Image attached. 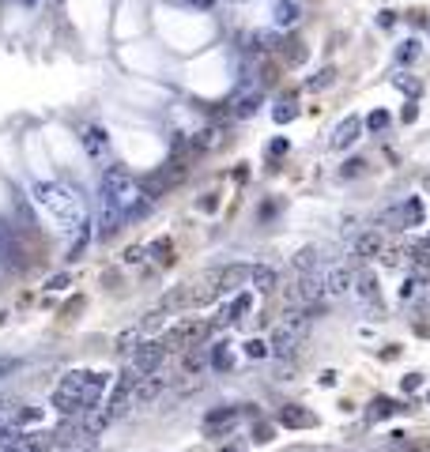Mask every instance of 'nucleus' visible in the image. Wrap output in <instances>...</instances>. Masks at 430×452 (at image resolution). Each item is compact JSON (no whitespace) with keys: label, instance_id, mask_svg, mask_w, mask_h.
Masks as SVG:
<instances>
[{"label":"nucleus","instance_id":"f257e3e1","mask_svg":"<svg viewBox=\"0 0 430 452\" xmlns=\"http://www.w3.org/2000/svg\"><path fill=\"white\" fill-rule=\"evenodd\" d=\"M34 196V207L42 215H50L53 223H61L65 230H79L87 223V204H83V192L72 189L68 181H38L30 189Z\"/></svg>","mask_w":430,"mask_h":452},{"label":"nucleus","instance_id":"f03ea898","mask_svg":"<svg viewBox=\"0 0 430 452\" xmlns=\"http://www.w3.org/2000/svg\"><path fill=\"white\" fill-rule=\"evenodd\" d=\"M99 196L106 200V204H114L117 212L125 215V219H136V215L143 212V192H140V181L129 174L125 166H110L106 174H102V189Z\"/></svg>","mask_w":430,"mask_h":452},{"label":"nucleus","instance_id":"7ed1b4c3","mask_svg":"<svg viewBox=\"0 0 430 452\" xmlns=\"http://www.w3.org/2000/svg\"><path fill=\"white\" fill-rule=\"evenodd\" d=\"M136 389H140V373H136V369H125V373L117 377L110 400L102 403V407H106V415H110V422H117V418L129 415V407L136 403Z\"/></svg>","mask_w":430,"mask_h":452},{"label":"nucleus","instance_id":"20e7f679","mask_svg":"<svg viewBox=\"0 0 430 452\" xmlns=\"http://www.w3.org/2000/svg\"><path fill=\"white\" fill-rule=\"evenodd\" d=\"M83 381H87V373L83 369H76V373H68L65 381L57 384V392H53V407H57L61 415H83Z\"/></svg>","mask_w":430,"mask_h":452},{"label":"nucleus","instance_id":"39448f33","mask_svg":"<svg viewBox=\"0 0 430 452\" xmlns=\"http://www.w3.org/2000/svg\"><path fill=\"white\" fill-rule=\"evenodd\" d=\"M212 332V325L208 320H201V317H185V320H178V325L166 332L163 343L166 347H174V351H181V347H201L204 339H208Z\"/></svg>","mask_w":430,"mask_h":452},{"label":"nucleus","instance_id":"423d86ee","mask_svg":"<svg viewBox=\"0 0 430 452\" xmlns=\"http://www.w3.org/2000/svg\"><path fill=\"white\" fill-rule=\"evenodd\" d=\"M321 298H325L321 276H302L291 290H287V305H298V309H309V313L321 309Z\"/></svg>","mask_w":430,"mask_h":452},{"label":"nucleus","instance_id":"0eeeda50","mask_svg":"<svg viewBox=\"0 0 430 452\" xmlns=\"http://www.w3.org/2000/svg\"><path fill=\"white\" fill-rule=\"evenodd\" d=\"M166 358V343H155V339H140V347L132 351V369H136L140 377L155 373L158 366H163Z\"/></svg>","mask_w":430,"mask_h":452},{"label":"nucleus","instance_id":"6e6552de","mask_svg":"<svg viewBox=\"0 0 430 452\" xmlns=\"http://www.w3.org/2000/svg\"><path fill=\"white\" fill-rule=\"evenodd\" d=\"M351 282H355V276H351L347 268H340V264H329V268H321V287H325V294H329V298L347 294V290H351Z\"/></svg>","mask_w":430,"mask_h":452},{"label":"nucleus","instance_id":"1a4fd4ad","mask_svg":"<svg viewBox=\"0 0 430 452\" xmlns=\"http://www.w3.org/2000/svg\"><path fill=\"white\" fill-rule=\"evenodd\" d=\"M358 136H362V121H358V117H344L336 128H332L329 147H332V151H347V147L358 140Z\"/></svg>","mask_w":430,"mask_h":452},{"label":"nucleus","instance_id":"9d476101","mask_svg":"<svg viewBox=\"0 0 430 452\" xmlns=\"http://www.w3.org/2000/svg\"><path fill=\"white\" fill-rule=\"evenodd\" d=\"M280 426H287V430H314L317 415L306 411V407H298V403H283L280 407Z\"/></svg>","mask_w":430,"mask_h":452},{"label":"nucleus","instance_id":"9b49d317","mask_svg":"<svg viewBox=\"0 0 430 452\" xmlns=\"http://www.w3.org/2000/svg\"><path fill=\"white\" fill-rule=\"evenodd\" d=\"M83 151H87V158H106L110 155V136H106V128L102 125H87L83 128Z\"/></svg>","mask_w":430,"mask_h":452},{"label":"nucleus","instance_id":"f8f14e48","mask_svg":"<svg viewBox=\"0 0 430 452\" xmlns=\"http://www.w3.org/2000/svg\"><path fill=\"white\" fill-rule=\"evenodd\" d=\"M381 230H366V234H358L355 238V245H351V260H373V256H381Z\"/></svg>","mask_w":430,"mask_h":452},{"label":"nucleus","instance_id":"ddd939ff","mask_svg":"<svg viewBox=\"0 0 430 452\" xmlns=\"http://www.w3.org/2000/svg\"><path fill=\"white\" fill-rule=\"evenodd\" d=\"M253 309V294L249 290H242V294H234V302L227 305V309L219 313V320H215V328H227V325H238V320L245 317V313Z\"/></svg>","mask_w":430,"mask_h":452},{"label":"nucleus","instance_id":"4468645a","mask_svg":"<svg viewBox=\"0 0 430 452\" xmlns=\"http://www.w3.org/2000/svg\"><path fill=\"white\" fill-rule=\"evenodd\" d=\"M268 343H272V354L276 358H291V354H298V347H302V336H294L291 328H276V336L268 339Z\"/></svg>","mask_w":430,"mask_h":452},{"label":"nucleus","instance_id":"2eb2a0df","mask_svg":"<svg viewBox=\"0 0 430 452\" xmlns=\"http://www.w3.org/2000/svg\"><path fill=\"white\" fill-rule=\"evenodd\" d=\"M351 290H355L358 298H362L366 305H378V298H381V290H378V276H373L370 268H362V271H358L355 282H351Z\"/></svg>","mask_w":430,"mask_h":452},{"label":"nucleus","instance_id":"dca6fc26","mask_svg":"<svg viewBox=\"0 0 430 452\" xmlns=\"http://www.w3.org/2000/svg\"><path fill=\"white\" fill-rule=\"evenodd\" d=\"M283 328H291L294 336L306 339V336H309V328H314V313H309V309H298V305H287V313H283Z\"/></svg>","mask_w":430,"mask_h":452},{"label":"nucleus","instance_id":"f3484780","mask_svg":"<svg viewBox=\"0 0 430 452\" xmlns=\"http://www.w3.org/2000/svg\"><path fill=\"white\" fill-rule=\"evenodd\" d=\"M219 143H223V128H219V125H208V128H201V132H193V140H189V151L204 155V151L219 147Z\"/></svg>","mask_w":430,"mask_h":452},{"label":"nucleus","instance_id":"a211bd4d","mask_svg":"<svg viewBox=\"0 0 430 452\" xmlns=\"http://www.w3.org/2000/svg\"><path fill=\"white\" fill-rule=\"evenodd\" d=\"M106 384H110L106 373H87V381H83V411H87V407H99Z\"/></svg>","mask_w":430,"mask_h":452},{"label":"nucleus","instance_id":"6ab92c4d","mask_svg":"<svg viewBox=\"0 0 430 452\" xmlns=\"http://www.w3.org/2000/svg\"><path fill=\"white\" fill-rule=\"evenodd\" d=\"M249 282L260 294H272V290L280 287V276H276V268H268V264H257V268L249 271Z\"/></svg>","mask_w":430,"mask_h":452},{"label":"nucleus","instance_id":"aec40b11","mask_svg":"<svg viewBox=\"0 0 430 452\" xmlns=\"http://www.w3.org/2000/svg\"><path fill=\"white\" fill-rule=\"evenodd\" d=\"M234 418H238V407H215L204 415V430L215 433V430H223V426H234Z\"/></svg>","mask_w":430,"mask_h":452},{"label":"nucleus","instance_id":"412c9836","mask_svg":"<svg viewBox=\"0 0 430 452\" xmlns=\"http://www.w3.org/2000/svg\"><path fill=\"white\" fill-rule=\"evenodd\" d=\"M298 19H302L298 0H276V23H280V27H294Z\"/></svg>","mask_w":430,"mask_h":452},{"label":"nucleus","instance_id":"4be33fe9","mask_svg":"<svg viewBox=\"0 0 430 452\" xmlns=\"http://www.w3.org/2000/svg\"><path fill=\"white\" fill-rule=\"evenodd\" d=\"M400 212H404V230H411V226H423V200H419V196H408V200H404V204H400Z\"/></svg>","mask_w":430,"mask_h":452},{"label":"nucleus","instance_id":"5701e85b","mask_svg":"<svg viewBox=\"0 0 430 452\" xmlns=\"http://www.w3.org/2000/svg\"><path fill=\"white\" fill-rule=\"evenodd\" d=\"M317 264H321V253H317L314 245H306L298 256H294V271H298V276H314Z\"/></svg>","mask_w":430,"mask_h":452},{"label":"nucleus","instance_id":"b1692460","mask_svg":"<svg viewBox=\"0 0 430 452\" xmlns=\"http://www.w3.org/2000/svg\"><path fill=\"white\" fill-rule=\"evenodd\" d=\"M396 411H404L400 403H393V400H373L370 411H366V422H381V418L396 415Z\"/></svg>","mask_w":430,"mask_h":452},{"label":"nucleus","instance_id":"393cba45","mask_svg":"<svg viewBox=\"0 0 430 452\" xmlns=\"http://www.w3.org/2000/svg\"><path fill=\"white\" fill-rule=\"evenodd\" d=\"M257 106H260V91H249V94H242V99L234 102V117H238V121L253 117V113H257Z\"/></svg>","mask_w":430,"mask_h":452},{"label":"nucleus","instance_id":"a878e982","mask_svg":"<svg viewBox=\"0 0 430 452\" xmlns=\"http://www.w3.org/2000/svg\"><path fill=\"white\" fill-rule=\"evenodd\" d=\"M378 226H381V230H389V234H393V230H404V212H400V204H393L389 212H381V215H378Z\"/></svg>","mask_w":430,"mask_h":452},{"label":"nucleus","instance_id":"bb28decb","mask_svg":"<svg viewBox=\"0 0 430 452\" xmlns=\"http://www.w3.org/2000/svg\"><path fill=\"white\" fill-rule=\"evenodd\" d=\"M158 392H163V381H158V377H151V373H147V381H143L140 389H136V403H151V400H155Z\"/></svg>","mask_w":430,"mask_h":452},{"label":"nucleus","instance_id":"cd10ccee","mask_svg":"<svg viewBox=\"0 0 430 452\" xmlns=\"http://www.w3.org/2000/svg\"><path fill=\"white\" fill-rule=\"evenodd\" d=\"M381 268H404V260H408V249H381Z\"/></svg>","mask_w":430,"mask_h":452},{"label":"nucleus","instance_id":"c85d7f7f","mask_svg":"<svg viewBox=\"0 0 430 452\" xmlns=\"http://www.w3.org/2000/svg\"><path fill=\"white\" fill-rule=\"evenodd\" d=\"M147 256H155L158 264H166V260H174V245H170V238H158L155 245L147 249Z\"/></svg>","mask_w":430,"mask_h":452},{"label":"nucleus","instance_id":"c756f323","mask_svg":"<svg viewBox=\"0 0 430 452\" xmlns=\"http://www.w3.org/2000/svg\"><path fill=\"white\" fill-rule=\"evenodd\" d=\"M272 354V343L268 339H249L245 343V358H268Z\"/></svg>","mask_w":430,"mask_h":452},{"label":"nucleus","instance_id":"7c9ffc66","mask_svg":"<svg viewBox=\"0 0 430 452\" xmlns=\"http://www.w3.org/2000/svg\"><path fill=\"white\" fill-rule=\"evenodd\" d=\"M294 117H298V106H291V102H280V106L272 110L276 125H287V121H294Z\"/></svg>","mask_w":430,"mask_h":452},{"label":"nucleus","instance_id":"2f4dec72","mask_svg":"<svg viewBox=\"0 0 430 452\" xmlns=\"http://www.w3.org/2000/svg\"><path fill=\"white\" fill-rule=\"evenodd\" d=\"M366 128H370V132H381V128H389V113H385V110H373L370 117H366Z\"/></svg>","mask_w":430,"mask_h":452},{"label":"nucleus","instance_id":"473e14b6","mask_svg":"<svg viewBox=\"0 0 430 452\" xmlns=\"http://www.w3.org/2000/svg\"><path fill=\"white\" fill-rule=\"evenodd\" d=\"M136 343H140V328H129V332H121V339H117L121 351H136Z\"/></svg>","mask_w":430,"mask_h":452},{"label":"nucleus","instance_id":"72a5a7b5","mask_svg":"<svg viewBox=\"0 0 430 452\" xmlns=\"http://www.w3.org/2000/svg\"><path fill=\"white\" fill-rule=\"evenodd\" d=\"M212 366H215V369H230V354H227V343H219V347H215V351H212Z\"/></svg>","mask_w":430,"mask_h":452},{"label":"nucleus","instance_id":"f704fd0d","mask_svg":"<svg viewBox=\"0 0 430 452\" xmlns=\"http://www.w3.org/2000/svg\"><path fill=\"white\" fill-rule=\"evenodd\" d=\"M253 441H257V445L272 441V426H268V422H257V426H253Z\"/></svg>","mask_w":430,"mask_h":452},{"label":"nucleus","instance_id":"c9c22d12","mask_svg":"<svg viewBox=\"0 0 430 452\" xmlns=\"http://www.w3.org/2000/svg\"><path fill=\"white\" fill-rule=\"evenodd\" d=\"M332 76H336V72H332V68H325L317 79H309V87H314V91H321V87H329V83H332Z\"/></svg>","mask_w":430,"mask_h":452},{"label":"nucleus","instance_id":"e433bc0d","mask_svg":"<svg viewBox=\"0 0 430 452\" xmlns=\"http://www.w3.org/2000/svg\"><path fill=\"white\" fill-rule=\"evenodd\" d=\"M416 389H423V377H416V373L404 377V392H416Z\"/></svg>","mask_w":430,"mask_h":452},{"label":"nucleus","instance_id":"4c0bfd02","mask_svg":"<svg viewBox=\"0 0 430 452\" xmlns=\"http://www.w3.org/2000/svg\"><path fill=\"white\" fill-rule=\"evenodd\" d=\"M416 56H419V45H416V42H408V45L400 50V61H416Z\"/></svg>","mask_w":430,"mask_h":452},{"label":"nucleus","instance_id":"58836bf2","mask_svg":"<svg viewBox=\"0 0 430 452\" xmlns=\"http://www.w3.org/2000/svg\"><path fill=\"white\" fill-rule=\"evenodd\" d=\"M185 369H204V354H189V358H185Z\"/></svg>","mask_w":430,"mask_h":452},{"label":"nucleus","instance_id":"ea45409f","mask_svg":"<svg viewBox=\"0 0 430 452\" xmlns=\"http://www.w3.org/2000/svg\"><path fill=\"white\" fill-rule=\"evenodd\" d=\"M362 166H366L362 158H355V163H347V166H344V177H351V174H362Z\"/></svg>","mask_w":430,"mask_h":452},{"label":"nucleus","instance_id":"a19ab883","mask_svg":"<svg viewBox=\"0 0 430 452\" xmlns=\"http://www.w3.org/2000/svg\"><path fill=\"white\" fill-rule=\"evenodd\" d=\"M68 287V276H53L50 279V290H65Z\"/></svg>","mask_w":430,"mask_h":452},{"label":"nucleus","instance_id":"79ce46f5","mask_svg":"<svg viewBox=\"0 0 430 452\" xmlns=\"http://www.w3.org/2000/svg\"><path fill=\"white\" fill-rule=\"evenodd\" d=\"M8 256H12V249H8V241H4V234H0V264H8Z\"/></svg>","mask_w":430,"mask_h":452},{"label":"nucleus","instance_id":"37998d69","mask_svg":"<svg viewBox=\"0 0 430 452\" xmlns=\"http://www.w3.org/2000/svg\"><path fill=\"white\" fill-rule=\"evenodd\" d=\"M12 369H15V358H0V377L12 373Z\"/></svg>","mask_w":430,"mask_h":452},{"label":"nucleus","instance_id":"c03bdc74","mask_svg":"<svg viewBox=\"0 0 430 452\" xmlns=\"http://www.w3.org/2000/svg\"><path fill=\"white\" fill-rule=\"evenodd\" d=\"M219 452H242V449H219Z\"/></svg>","mask_w":430,"mask_h":452},{"label":"nucleus","instance_id":"a18cd8bd","mask_svg":"<svg viewBox=\"0 0 430 452\" xmlns=\"http://www.w3.org/2000/svg\"><path fill=\"white\" fill-rule=\"evenodd\" d=\"M423 452H430V441H427V445H423Z\"/></svg>","mask_w":430,"mask_h":452},{"label":"nucleus","instance_id":"49530a36","mask_svg":"<svg viewBox=\"0 0 430 452\" xmlns=\"http://www.w3.org/2000/svg\"><path fill=\"white\" fill-rule=\"evenodd\" d=\"M23 4H34V0H23Z\"/></svg>","mask_w":430,"mask_h":452}]
</instances>
